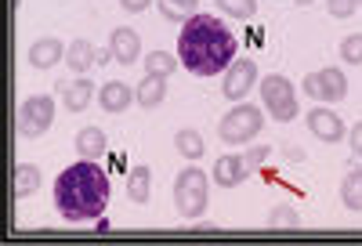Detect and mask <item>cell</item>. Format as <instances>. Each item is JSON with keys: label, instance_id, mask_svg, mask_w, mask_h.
<instances>
[{"label": "cell", "instance_id": "1", "mask_svg": "<svg viewBox=\"0 0 362 246\" xmlns=\"http://www.w3.org/2000/svg\"><path fill=\"white\" fill-rule=\"evenodd\" d=\"M177 58L192 76H218L235 62V37L218 15L196 11L181 25Z\"/></svg>", "mask_w": 362, "mask_h": 246}, {"label": "cell", "instance_id": "3", "mask_svg": "<svg viewBox=\"0 0 362 246\" xmlns=\"http://www.w3.org/2000/svg\"><path fill=\"white\" fill-rule=\"evenodd\" d=\"M206 203H210V177L196 163L177 170V177H174V206H177L181 218H189V221L199 218V213L206 210Z\"/></svg>", "mask_w": 362, "mask_h": 246}, {"label": "cell", "instance_id": "5", "mask_svg": "<svg viewBox=\"0 0 362 246\" xmlns=\"http://www.w3.org/2000/svg\"><path fill=\"white\" fill-rule=\"evenodd\" d=\"M261 102H264V112L279 123H290L297 116V90L293 83L283 76V73H268L261 76Z\"/></svg>", "mask_w": 362, "mask_h": 246}, {"label": "cell", "instance_id": "30", "mask_svg": "<svg viewBox=\"0 0 362 246\" xmlns=\"http://www.w3.org/2000/svg\"><path fill=\"white\" fill-rule=\"evenodd\" d=\"M148 4H153V0H119V8H124V11H131V15H138V11H145Z\"/></svg>", "mask_w": 362, "mask_h": 246}, {"label": "cell", "instance_id": "11", "mask_svg": "<svg viewBox=\"0 0 362 246\" xmlns=\"http://www.w3.org/2000/svg\"><path fill=\"white\" fill-rule=\"evenodd\" d=\"M109 51H112V58L119 62V66H134L138 54H141V40H138L134 29L119 25V29H112V33H109Z\"/></svg>", "mask_w": 362, "mask_h": 246}, {"label": "cell", "instance_id": "15", "mask_svg": "<svg viewBox=\"0 0 362 246\" xmlns=\"http://www.w3.org/2000/svg\"><path fill=\"white\" fill-rule=\"evenodd\" d=\"M105 148H109V138H105L102 127H80L76 131V152H80V160H102Z\"/></svg>", "mask_w": 362, "mask_h": 246}, {"label": "cell", "instance_id": "17", "mask_svg": "<svg viewBox=\"0 0 362 246\" xmlns=\"http://www.w3.org/2000/svg\"><path fill=\"white\" fill-rule=\"evenodd\" d=\"M98 62V51H95V44L90 40H83V37H76L73 44H69V51H66V66L76 73V76H83L90 66Z\"/></svg>", "mask_w": 362, "mask_h": 246}, {"label": "cell", "instance_id": "22", "mask_svg": "<svg viewBox=\"0 0 362 246\" xmlns=\"http://www.w3.org/2000/svg\"><path fill=\"white\" fill-rule=\"evenodd\" d=\"M174 148L181 152L185 160H199L203 156V138H199V131H192V127H181L177 134H174Z\"/></svg>", "mask_w": 362, "mask_h": 246}, {"label": "cell", "instance_id": "18", "mask_svg": "<svg viewBox=\"0 0 362 246\" xmlns=\"http://www.w3.org/2000/svg\"><path fill=\"white\" fill-rule=\"evenodd\" d=\"M148 192H153V170H148L145 163H138L127 174V199L141 206V203H148Z\"/></svg>", "mask_w": 362, "mask_h": 246}, {"label": "cell", "instance_id": "32", "mask_svg": "<svg viewBox=\"0 0 362 246\" xmlns=\"http://www.w3.org/2000/svg\"><path fill=\"white\" fill-rule=\"evenodd\" d=\"M358 8H362V0H358Z\"/></svg>", "mask_w": 362, "mask_h": 246}, {"label": "cell", "instance_id": "13", "mask_svg": "<svg viewBox=\"0 0 362 246\" xmlns=\"http://www.w3.org/2000/svg\"><path fill=\"white\" fill-rule=\"evenodd\" d=\"M58 90H62V102L69 112H83L90 105V98H95V83H90L87 76H76V80H66L58 83Z\"/></svg>", "mask_w": 362, "mask_h": 246}, {"label": "cell", "instance_id": "21", "mask_svg": "<svg viewBox=\"0 0 362 246\" xmlns=\"http://www.w3.org/2000/svg\"><path fill=\"white\" fill-rule=\"evenodd\" d=\"M156 4H160V15L174 25H185L196 15V0H156Z\"/></svg>", "mask_w": 362, "mask_h": 246}, {"label": "cell", "instance_id": "19", "mask_svg": "<svg viewBox=\"0 0 362 246\" xmlns=\"http://www.w3.org/2000/svg\"><path fill=\"white\" fill-rule=\"evenodd\" d=\"M40 189V167L37 163H18L15 167V199H25Z\"/></svg>", "mask_w": 362, "mask_h": 246}, {"label": "cell", "instance_id": "9", "mask_svg": "<svg viewBox=\"0 0 362 246\" xmlns=\"http://www.w3.org/2000/svg\"><path fill=\"white\" fill-rule=\"evenodd\" d=\"M305 123H308L312 138H319V141H326V145H337V141L348 134L344 123H341V116H337L334 109H312V112L305 116Z\"/></svg>", "mask_w": 362, "mask_h": 246}, {"label": "cell", "instance_id": "2", "mask_svg": "<svg viewBox=\"0 0 362 246\" xmlns=\"http://www.w3.org/2000/svg\"><path fill=\"white\" fill-rule=\"evenodd\" d=\"M112 199L109 174L98 160H80L66 167L54 181V206L66 221H98Z\"/></svg>", "mask_w": 362, "mask_h": 246}, {"label": "cell", "instance_id": "8", "mask_svg": "<svg viewBox=\"0 0 362 246\" xmlns=\"http://www.w3.org/2000/svg\"><path fill=\"white\" fill-rule=\"evenodd\" d=\"M254 83H261V76H257V66L250 58H235L232 66L225 69V98L228 102H243L250 90H254Z\"/></svg>", "mask_w": 362, "mask_h": 246}, {"label": "cell", "instance_id": "16", "mask_svg": "<svg viewBox=\"0 0 362 246\" xmlns=\"http://www.w3.org/2000/svg\"><path fill=\"white\" fill-rule=\"evenodd\" d=\"M134 98H138L141 109H156V105H163V98H167V76L145 73V80H141L138 90H134Z\"/></svg>", "mask_w": 362, "mask_h": 246}, {"label": "cell", "instance_id": "23", "mask_svg": "<svg viewBox=\"0 0 362 246\" xmlns=\"http://www.w3.org/2000/svg\"><path fill=\"white\" fill-rule=\"evenodd\" d=\"M141 62H145V73H153V76H170L181 66V58L167 54V51H153V54H145Z\"/></svg>", "mask_w": 362, "mask_h": 246}, {"label": "cell", "instance_id": "14", "mask_svg": "<svg viewBox=\"0 0 362 246\" xmlns=\"http://www.w3.org/2000/svg\"><path fill=\"white\" fill-rule=\"evenodd\" d=\"M247 174H250V167H247L243 156H221L214 163V181L221 184V189H235V184H243Z\"/></svg>", "mask_w": 362, "mask_h": 246}, {"label": "cell", "instance_id": "31", "mask_svg": "<svg viewBox=\"0 0 362 246\" xmlns=\"http://www.w3.org/2000/svg\"><path fill=\"white\" fill-rule=\"evenodd\" d=\"M293 4H297V8H308V4H312V0H293Z\"/></svg>", "mask_w": 362, "mask_h": 246}, {"label": "cell", "instance_id": "24", "mask_svg": "<svg viewBox=\"0 0 362 246\" xmlns=\"http://www.w3.org/2000/svg\"><path fill=\"white\" fill-rule=\"evenodd\" d=\"M214 4H218V11L225 18H239V22H247V18L257 15V0H214Z\"/></svg>", "mask_w": 362, "mask_h": 246}, {"label": "cell", "instance_id": "25", "mask_svg": "<svg viewBox=\"0 0 362 246\" xmlns=\"http://www.w3.org/2000/svg\"><path fill=\"white\" fill-rule=\"evenodd\" d=\"M268 225H272V228H297V225H300V213H297L293 206L279 203V206H272V213H268Z\"/></svg>", "mask_w": 362, "mask_h": 246}, {"label": "cell", "instance_id": "12", "mask_svg": "<svg viewBox=\"0 0 362 246\" xmlns=\"http://www.w3.org/2000/svg\"><path fill=\"white\" fill-rule=\"evenodd\" d=\"M98 102H102V109H105L109 116H116V112H127L138 98H134V90H131L127 83L109 80V83H102V87H98Z\"/></svg>", "mask_w": 362, "mask_h": 246}, {"label": "cell", "instance_id": "27", "mask_svg": "<svg viewBox=\"0 0 362 246\" xmlns=\"http://www.w3.org/2000/svg\"><path fill=\"white\" fill-rule=\"evenodd\" d=\"M326 11L334 18H351L358 11V0H326Z\"/></svg>", "mask_w": 362, "mask_h": 246}, {"label": "cell", "instance_id": "10", "mask_svg": "<svg viewBox=\"0 0 362 246\" xmlns=\"http://www.w3.org/2000/svg\"><path fill=\"white\" fill-rule=\"evenodd\" d=\"M66 51L69 47L58 37H40V40L29 44L25 58H29V66H33V69H51V66H58V62H66Z\"/></svg>", "mask_w": 362, "mask_h": 246}, {"label": "cell", "instance_id": "26", "mask_svg": "<svg viewBox=\"0 0 362 246\" xmlns=\"http://www.w3.org/2000/svg\"><path fill=\"white\" fill-rule=\"evenodd\" d=\"M341 62H348V66H362V33H348L341 40Z\"/></svg>", "mask_w": 362, "mask_h": 246}, {"label": "cell", "instance_id": "4", "mask_svg": "<svg viewBox=\"0 0 362 246\" xmlns=\"http://www.w3.org/2000/svg\"><path fill=\"white\" fill-rule=\"evenodd\" d=\"M264 127V112L257 105H247V102H235V109L225 112V119L218 123V138L225 145H247L261 134Z\"/></svg>", "mask_w": 362, "mask_h": 246}, {"label": "cell", "instance_id": "7", "mask_svg": "<svg viewBox=\"0 0 362 246\" xmlns=\"http://www.w3.org/2000/svg\"><path fill=\"white\" fill-rule=\"evenodd\" d=\"M305 90H308V98H319V102H344L348 98V80L337 66H326V69L305 76Z\"/></svg>", "mask_w": 362, "mask_h": 246}, {"label": "cell", "instance_id": "29", "mask_svg": "<svg viewBox=\"0 0 362 246\" xmlns=\"http://www.w3.org/2000/svg\"><path fill=\"white\" fill-rule=\"evenodd\" d=\"M348 145H351V152H355V156H362V119H358L355 127L348 131Z\"/></svg>", "mask_w": 362, "mask_h": 246}, {"label": "cell", "instance_id": "6", "mask_svg": "<svg viewBox=\"0 0 362 246\" xmlns=\"http://www.w3.org/2000/svg\"><path fill=\"white\" fill-rule=\"evenodd\" d=\"M54 123V98L51 95H33L18 109V134L22 138H40Z\"/></svg>", "mask_w": 362, "mask_h": 246}, {"label": "cell", "instance_id": "28", "mask_svg": "<svg viewBox=\"0 0 362 246\" xmlns=\"http://www.w3.org/2000/svg\"><path fill=\"white\" fill-rule=\"evenodd\" d=\"M268 156H272V148H268V145H257V148H247V152H243V160H247V167H250V170H257Z\"/></svg>", "mask_w": 362, "mask_h": 246}, {"label": "cell", "instance_id": "20", "mask_svg": "<svg viewBox=\"0 0 362 246\" xmlns=\"http://www.w3.org/2000/svg\"><path fill=\"white\" fill-rule=\"evenodd\" d=\"M341 203L348 210H362V167H351L341 181Z\"/></svg>", "mask_w": 362, "mask_h": 246}]
</instances>
